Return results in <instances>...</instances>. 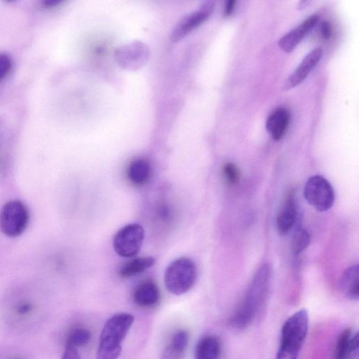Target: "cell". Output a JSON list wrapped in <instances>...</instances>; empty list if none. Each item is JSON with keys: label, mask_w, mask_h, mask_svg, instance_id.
<instances>
[{"label": "cell", "mask_w": 359, "mask_h": 359, "mask_svg": "<svg viewBox=\"0 0 359 359\" xmlns=\"http://www.w3.org/2000/svg\"><path fill=\"white\" fill-rule=\"evenodd\" d=\"M270 276V268L268 265H264L255 274L232 317L231 324L234 327L246 328L258 316L267 297Z\"/></svg>", "instance_id": "cell-1"}, {"label": "cell", "mask_w": 359, "mask_h": 359, "mask_svg": "<svg viewBox=\"0 0 359 359\" xmlns=\"http://www.w3.org/2000/svg\"><path fill=\"white\" fill-rule=\"evenodd\" d=\"M135 322L129 313H118L111 317L101 331L96 359H118L122 342Z\"/></svg>", "instance_id": "cell-2"}, {"label": "cell", "mask_w": 359, "mask_h": 359, "mask_svg": "<svg viewBox=\"0 0 359 359\" xmlns=\"http://www.w3.org/2000/svg\"><path fill=\"white\" fill-rule=\"evenodd\" d=\"M309 313L302 309L291 316L282 329L276 359H297L309 333Z\"/></svg>", "instance_id": "cell-3"}, {"label": "cell", "mask_w": 359, "mask_h": 359, "mask_svg": "<svg viewBox=\"0 0 359 359\" xmlns=\"http://www.w3.org/2000/svg\"><path fill=\"white\" fill-rule=\"evenodd\" d=\"M197 277L195 264L190 259L181 258L173 261L167 268L165 282L167 290L176 295L188 292Z\"/></svg>", "instance_id": "cell-4"}, {"label": "cell", "mask_w": 359, "mask_h": 359, "mask_svg": "<svg viewBox=\"0 0 359 359\" xmlns=\"http://www.w3.org/2000/svg\"><path fill=\"white\" fill-rule=\"evenodd\" d=\"M29 223V213L19 200L6 203L0 212V231L11 238L22 234Z\"/></svg>", "instance_id": "cell-5"}, {"label": "cell", "mask_w": 359, "mask_h": 359, "mask_svg": "<svg viewBox=\"0 0 359 359\" xmlns=\"http://www.w3.org/2000/svg\"><path fill=\"white\" fill-rule=\"evenodd\" d=\"M307 201L317 211L329 210L335 202V192L331 184L322 176H312L307 181L304 190Z\"/></svg>", "instance_id": "cell-6"}, {"label": "cell", "mask_w": 359, "mask_h": 359, "mask_svg": "<svg viewBox=\"0 0 359 359\" xmlns=\"http://www.w3.org/2000/svg\"><path fill=\"white\" fill-rule=\"evenodd\" d=\"M143 228L129 224L118 232L113 239L115 251L123 258H131L140 250L144 240Z\"/></svg>", "instance_id": "cell-7"}, {"label": "cell", "mask_w": 359, "mask_h": 359, "mask_svg": "<svg viewBox=\"0 0 359 359\" xmlns=\"http://www.w3.org/2000/svg\"><path fill=\"white\" fill-rule=\"evenodd\" d=\"M214 5L212 2L204 3L200 9L183 17L174 28L171 39L178 42L193 30L206 21L213 12Z\"/></svg>", "instance_id": "cell-8"}, {"label": "cell", "mask_w": 359, "mask_h": 359, "mask_svg": "<svg viewBox=\"0 0 359 359\" xmlns=\"http://www.w3.org/2000/svg\"><path fill=\"white\" fill-rule=\"evenodd\" d=\"M322 56L323 49L321 47L315 48L307 55L286 81L284 90L288 91L300 84L319 64Z\"/></svg>", "instance_id": "cell-9"}, {"label": "cell", "mask_w": 359, "mask_h": 359, "mask_svg": "<svg viewBox=\"0 0 359 359\" xmlns=\"http://www.w3.org/2000/svg\"><path fill=\"white\" fill-rule=\"evenodd\" d=\"M359 342L358 331L352 329L344 330L339 335L333 359H358Z\"/></svg>", "instance_id": "cell-10"}, {"label": "cell", "mask_w": 359, "mask_h": 359, "mask_svg": "<svg viewBox=\"0 0 359 359\" xmlns=\"http://www.w3.org/2000/svg\"><path fill=\"white\" fill-rule=\"evenodd\" d=\"M147 49L145 45L136 43L120 48L116 54V58L122 67L129 69L141 66L147 58Z\"/></svg>", "instance_id": "cell-11"}, {"label": "cell", "mask_w": 359, "mask_h": 359, "mask_svg": "<svg viewBox=\"0 0 359 359\" xmlns=\"http://www.w3.org/2000/svg\"><path fill=\"white\" fill-rule=\"evenodd\" d=\"M319 19L318 15H313L307 18L300 26L282 37L278 42L279 46L285 53H291L307 33H309L313 29Z\"/></svg>", "instance_id": "cell-12"}, {"label": "cell", "mask_w": 359, "mask_h": 359, "mask_svg": "<svg viewBox=\"0 0 359 359\" xmlns=\"http://www.w3.org/2000/svg\"><path fill=\"white\" fill-rule=\"evenodd\" d=\"M297 214L295 195L291 190L288 192L277 219V229L281 235L291 231L295 223Z\"/></svg>", "instance_id": "cell-13"}, {"label": "cell", "mask_w": 359, "mask_h": 359, "mask_svg": "<svg viewBox=\"0 0 359 359\" xmlns=\"http://www.w3.org/2000/svg\"><path fill=\"white\" fill-rule=\"evenodd\" d=\"M290 123V113L284 108L275 110L268 117L266 129L272 138L278 141L284 136Z\"/></svg>", "instance_id": "cell-14"}, {"label": "cell", "mask_w": 359, "mask_h": 359, "mask_svg": "<svg viewBox=\"0 0 359 359\" xmlns=\"http://www.w3.org/2000/svg\"><path fill=\"white\" fill-rule=\"evenodd\" d=\"M160 293L156 283L145 281L140 284L134 291V301L142 307L156 305L160 300Z\"/></svg>", "instance_id": "cell-15"}, {"label": "cell", "mask_w": 359, "mask_h": 359, "mask_svg": "<svg viewBox=\"0 0 359 359\" xmlns=\"http://www.w3.org/2000/svg\"><path fill=\"white\" fill-rule=\"evenodd\" d=\"M222 344L220 339L213 335L203 337L197 343L195 359H221Z\"/></svg>", "instance_id": "cell-16"}, {"label": "cell", "mask_w": 359, "mask_h": 359, "mask_svg": "<svg viewBox=\"0 0 359 359\" xmlns=\"http://www.w3.org/2000/svg\"><path fill=\"white\" fill-rule=\"evenodd\" d=\"M189 343V334L179 331L172 337L169 344L164 349L160 359H185Z\"/></svg>", "instance_id": "cell-17"}, {"label": "cell", "mask_w": 359, "mask_h": 359, "mask_svg": "<svg viewBox=\"0 0 359 359\" xmlns=\"http://www.w3.org/2000/svg\"><path fill=\"white\" fill-rule=\"evenodd\" d=\"M340 286L344 295L351 300H358L359 295V268L353 266L343 273Z\"/></svg>", "instance_id": "cell-18"}, {"label": "cell", "mask_w": 359, "mask_h": 359, "mask_svg": "<svg viewBox=\"0 0 359 359\" xmlns=\"http://www.w3.org/2000/svg\"><path fill=\"white\" fill-rule=\"evenodd\" d=\"M151 175L149 163L143 159H138L132 162L128 169V178L136 186L145 185Z\"/></svg>", "instance_id": "cell-19"}, {"label": "cell", "mask_w": 359, "mask_h": 359, "mask_svg": "<svg viewBox=\"0 0 359 359\" xmlns=\"http://www.w3.org/2000/svg\"><path fill=\"white\" fill-rule=\"evenodd\" d=\"M155 264L156 259L152 257L136 259L125 264L119 274L122 278H130L145 272Z\"/></svg>", "instance_id": "cell-20"}, {"label": "cell", "mask_w": 359, "mask_h": 359, "mask_svg": "<svg viewBox=\"0 0 359 359\" xmlns=\"http://www.w3.org/2000/svg\"><path fill=\"white\" fill-rule=\"evenodd\" d=\"M91 332L85 328H77L68 335L67 344L76 349L86 345L91 340Z\"/></svg>", "instance_id": "cell-21"}, {"label": "cell", "mask_w": 359, "mask_h": 359, "mask_svg": "<svg viewBox=\"0 0 359 359\" xmlns=\"http://www.w3.org/2000/svg\"><path fill=\"white\" fill-rule=\"evenodd\" d=\"M311 236L304 229L298 230L293 235L291 248L294 254L302 252L311 243Z\"/></svg>", "instance_id": "cell-22"}, {"label": "cell", "mask_w": 359, "mask_h": 359, "mask_svg": "<svg viewBox=\"0 0 359 359\" xmlns=\"http://www.w3.org/2000/svg\"><path fill=\"white\" fill-rule=\"evenodd\" d=\"M223 174L225 181L230 185H235L239 182L240 171L235 164L226 163L223 168Z\"/></svg>", "instance_id": "cell-23"}, {"label": "cell", "mask_w": 359, "mask_h": 359, "mask_svg": "<svg viewBox=\"0 0 359 359\" xmlns=\"http://www.w3.org/2000/svg\"><path fill=\"white\" fill-rule=\"evenodd\" d=\"M12 67L11 58L5 54H0V81L6 78Z\"/></svg>", "instance_id": "cell-24"}, {"label": "cell", "mask_w": 359, "mask_h": 359, "mask_svg": "<svg viewBox=\"0 0 359 359\" xmlns=\"http://www.w3.org/2000/svg\"><path fill=\"white\" fill-rule=\"evenodd\" d=\"M62 359H82L77 349L66 344Z\"/></svg>", "instance_id": "cell-25"}, {"label": "cell", "mask_w": 359, "mask_h": 359, "mask_svg": "<svg viewBox=\"0 0 359 359\" xmlns=\"http://www.w3.org/2000/svg\"><path fill=\"white\" fill-rule=\"evenodd\" d=\"M321 34L324 39H329L332 35V26L328 21H323L321 24Z\"/></svg>", "instance_id": "cell-26"}, {"label": "cell", "mask_w": 359, "mask_h": 359, "mask_svg": "<svg viewBox=\"0 0 359 359\" xmlns=\"http://www.w3.org/2000/svg\"><path fill=\"white\" fill-rule=\"evenodd\" d=\"M237 2L234 0H229L225 5V8L224 10V15L225 17H230L234 12L235 5Z\"/></svg>", "instance_id": "cell-27"}, {"label": "cell", "mask_w": 359, "mask_h": 359, "mask_svg": "<svg viewBox=\"0 0 359 359\" xmlns=\"http://www.w3.org/2000/svg\"><path fill=\"white\" fill-rule=\"evenodd\" d=\"M32 310V306L30 304H21L19 309V313L21 315L28 313Z\"/></svg>", "instance_id": "cell-28"}, {"label": "cell", "mask_w": 359, "mask_h": 359, "mask_svg": "<svg viewBox=\"0 0 359 359\" xmlns=\"http://www.w3.org/2000/svg\"><path fill=\"white\" fill-rule=\"evenodd\" d=\"M62 3L61 0H46V1H44L43 3V6L45 8H53Z\"/></svg>", "instance_id": "cell-29"}, {"label": "cell", "mask_w": 359, "mask_h": 359, "mask_svg": "<svg viewBox=\"0 0 359 359\" xmlns=\"http://www.w3.org/2000/svg\"><path fill=\"white\" fill-rule=\"evenodd\" d=\"M311 2L309 1H301L298 4V9H302L307 6V5L310 4Z\"/></svg>", "instance_id": "cell-30"}]
</instances>
